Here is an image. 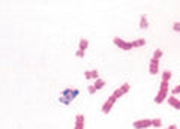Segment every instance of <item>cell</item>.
<instances>
[{
  "instance_id": "5",
  "label": "cell",
  "mask_w": 180,
  "mask_h": 129,
  "mask_svg": "<svg viewBox=\"0 0 180 129\" xmlns=\"http://www.w3.org/2000/svg\"><path fill=\"white\" fill-rule=\"evenodd\" d=\"M150 126H153V125H152V120H149V119L138 120V122L134 123V128L135 129H146V128H150Z\"/></svg>"
},
{
  "instance_id": "13",
  "label": "cell",
  "mask_w": 180,
  "mask_h": 129,
  "mask_svg": "<svg viewBox=\"0 0 180 129\" xmlns=\"http://www.w3.org/2000/svg\"><path fill=\"white\" fill-rule=\"evenodd\" d=\"M140 27H141V29H147V27H149L147 18H146L144 15H143V17H141V20H140Z\"/></svg>"
},
{
  "instance_id": "2",
  "label": "cell",
  "mask_w": 180,
  "mask_h": 129,
  "mask_svg": "<svg viewBox=\"0 0 180 129\" xmlns=\"http://www.w3.org/2000/svg\"><path fill=\"white\" fill-rule=\"evenodd\" d=\"M78 96V90H71V89H68V90H65L63 93H62V96H60V102L62 104H69L72 99H75Z\"/></svg>"
},
{
  "instance_id": "20",
  "label": "cell",
  "mask_w": 180,
  "mask_h": 129,
  "mask_svg": "<svg viewBox=\"0 0 180 129\" xmlns=\"http://www.w3.org/2000/svg\"><path fill=\"white\" fill-rule=\"evenodd\" d=\"M173 29H174L176 32H180V23H174V24H173Z\"/></svg>"
},
{
  "instance_id": "11",
  "label": "cell",
  "mask_w": 180,
  "mask_h": 129,
  "mask_svg": "<svg viewBox=\"0 0 180 129\" xmlns=\"http://www.w3.org/2000/svg\"><path fill=\"white\" fill-rule=\"evenodd\" d=\"M87 47H89V41H87V39H81V41H80V50H81V51H86Z\"/></svg>"
},
{
  "instance_id": "21",
  "label": "cell",
  "mask_w": 180,
  "mask_h": 129,
  "mask_svg": "<svg viewBox=\"0 0 180 129\" xmlns=\"http://www.w3.org/2000/svg\"><path fill=\"white\" fill-rule=\"evenodd\" d=\"M84 77L87 78V80H92V74H90V71H86V72H84Z\"/></svg>"
},
{
  "instance_id": "23",
  "label": "cell",
  "mask_w": 180,
  "mask_h": 129,
  "mask_svg": "<svg viewBox=\"0 0 180 129\" xmlns=\"http://www.w3.org/2000/svg\"><path fill=\"white\" fill-rule=\"evenodd\" d=\"M167 129H177V126H176V125H171V126H168Z\"/></svg>"
},
{
  "instance_id": "8",
  "label": "cell",
  "mask_w": 180,
  "mask_h": 129,
  "mask_svg": "<svg viewBox=\"0 0 180 129\" xmlns=\"http://www.w3.org/2000/svg\"><path fill=\"white\" fill-rule=\"evenodd\" d=\"M168 104L173 107V108H176V110H180V101L176 98V96H170L168 98Z\"/></svg>"
},
{
  "instance_id": "15",
  "label": "cell",
  "mask_w": 180,
  "mask_h": 129,
  "mask_svg": "<svg viewBox=\"0 0 180 129\" xmlns=\"http://www.w3.org/2000/svg\"><path fill=\"white\" fill-rule=\"evenodd\" d=\"M152 125H153L155 128H159L162 125V122H161V119H155V120H152Z\"/></svg>"
},
{
  "instance_id": "3",
  "label": "cell",
  "mask_w": 180,
  "mask_h": 129,
  "mask_svg": "<svg viewBox=\"0 0 180 129\" xmlns=\"http://www.w3.org/2000/svg\"><path fill=\"white\" fill-rule=\"evenodd\" d=\"M114 44H116L119 48L125 50V51H128V50H132V48H134V47H132V42H125V41L120 39V38H114Z\"/></svg>"
},
{
  "instance_id": "6",
  "label": "cell",
  "mask_w": 180,
  "mask_h": 129,
  "mask_svg": "<svg viewBox=\"0 0 180 129\" xmlns=\"http://www.w3.org/2000/svg\"><path fill=\"white\" fill-rule=\"evenodd\" d=\"M128 92H129V84L126 83V84H123L122 87H119L117 90H114V95H113V96H114L116 99H119V98H122V96H123L125 93H128Z\"/></svg>"
},
{
  "instance_id": "10",
  "label": "cell",
  "mask_w": 180,
  "mask_h": 129,
  "mask_svg": "<svg viewBox=\"0 0 180 129\" xmlns=\"http://www.w3.org/2000/svg\"><path fill=\"white\" fill-rule=\"evenodd\" d=\"M143 45H146V39H143V38L132 42V47H143Z\"/></svg>"
},
{
  "instance_id": "19",
  "label": "cell",
  "mask_w": 180,
  "mask_h": 129,
  "mask_svg": "<svg viewBox=\"0 0 180 129\" xmlns=\"http://www.w3.org/2000/svg\"><path fill=\"white\" fill-rule=\"evenodd\" d=\"M87 90H89V93H92V95H93V93L96 92V89H95V86H89V89H87Z\"/></svg>"
},
{
  "instance_id": "14",
  "label": "cell",
  "mask_w": 180,
  "mask_h": 129,
  "mask_svg": "<svg viewBox=\"0 0 180 129\" xmlns=\"http://www.w3.org/2000/svg\"><path fill=\"white\" fill-rule=\"evenodd\" d=\"M170 78H171V72H170V71H165V72L162 74V81H167V83H168Z\"/></svg>"
},
{
  "instance_id": "12",
  "label": "cell",
  "mask_w": 180,
  "mask_h": 129,
  "mask_svg": "<svg viewBox=\"0 0 180 129\" xmlns=\"http://www.w3.org/2000/svg\"><path fill=\"white\" fill-rule=\"evenodd\" d=\"M93 86H95V89H96V90H99V89H102L104 86H105V81H104V80H96Z\"/></svg>"
},
{
  "instance_id": "18",
  "label": "cell",
  "mask_w": 180,
  "mask_h": 129,
  "mask_svg": "<svg viewBox=\"0 0 180 129\" xmlns=\"http://www.w3.org/2000/svg\"><path fill=\"white\" fill-rule=\"evenodd\" d=\"M171 93H174V95H177V93H180V84H179V86H176V87L173 89V92H171Z\"/></svg>"
},
{
  "instance_id": "22",
  "label": "cell",
  "mask_w": 180,
  "mask_h": 129,
  "mask_svg": "<svg viewBox=\"0 0 180 129\" xmlns=\"http://www.w3.org/2000/svg\"><path fill=\"white\" fill-rule=\"evenodd\" d=\"M77 57H84V51L78 50V51H77Z\"/></svg>"
},
{
  "instance_id": "16",
  "label": "cell",
  "mask_w": 180,
  "mask_h": 129,
  "mask_svg": "<svg viewBox=\"0 0 180 129\" xmlns=\"http://www.w3.org/2000/svg\"><path fill=\"white\" fill-rule=\"evenodd\" d=\"M159 57H162V50L158 48V50L153 53V59H158V60H159Z\"/></svg>"
},
{
  "instance_id": "17",
  "label": "cell",
  "mask_w": 180,
  "mask_h": 129,
  "mask_svg": "<svg viewBox=\"0 0 180 129\" xmlns=\"http://www.w3.org/2000/svg\"><path fill=\"white\" fill-rule=\"evenodd\" d=\"M90 74H92V78H93V80H99V72H98L96 69L90 71Z\"/></svg>"
},
{
  "instance_id": "4",
  "label": "cell",
  "mask_w": 180,
  "mask_h": 129,
  "mask_svg": "<svg viewBox=\"0 0 180 129\" xmlns=\"http://www.w3.org/2000/svg\"><path fill=\"white\" fill-rule=\"evenodd\" d=\"M116 101H117V99H116L114 96H110V98L105 101V104L102 105V113L104 114H108V113H110V110L113 108V105H114Z\"/></svg>"
},
{
  "instance_id": "9",
  "label": "cell",
  "mask_w": 180,
  "mask_h": 129,
  "mask_svg": "<svg viewBox=\"0 0 180 129\" xmlns=\"http://www.w3.org/2000/svg\"><path fill=\"white\" fill-rule=\"evenodd\" d=\"M75 129H84V116L78 114L75 120Z\"/></svg>"
},
{
  "instance_id": "1",
  "label": "cell",
  "mask_w": 180,
  "mask_h": 129,
  "mask_svg": "<svg viewBox=\"0 0 180 129\" xmlns=\"http://www.w3.org/2000/svg\"><path fill=\"white\" fill-rule=\"evenodd\" d=\"M167 95H168V83H167V81H162V83H161V87H159V93H158L156 98H155V102L162 104L165 101Z\"/></svg>"
},
{
  "instance_id": "7",
  "label": "cell",
  "mask_w": 180,
  "mask_h": 129,
  "mask_svg": "<svg viewBox=\"0 0 180 129\" xmlns=\"http://www.w3.org/2000/svg\"><path fill=\"white\" fill-rule=\"evenodd\" d=\"M158 71H159V60H158V59H152V60H150V68H149V72H150L152 75H156V74H158Z\"/></svg>"
}]
</instances>
